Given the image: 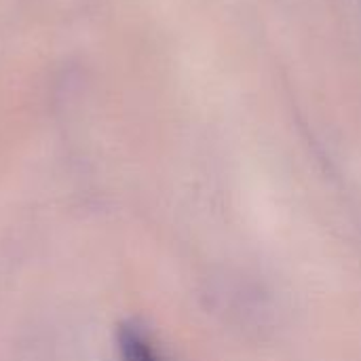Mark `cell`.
Returning <instances> with one entry per match:
<instances>
[{"instance_id": "cell-1", "label": "cell", "mask_w": 361, "mask_h": 361, "mask_svg": "<svg viewBox=\"0 0 361 361\" xmlns=\"http://www.w3.org/2000/svg\"><path fill=\"white\" fill-rule=\"evenodd\" d=\"M118 351L123 361H161L148 334L137 326H125L118 332Z\"/></svg>"}]
</instances>
